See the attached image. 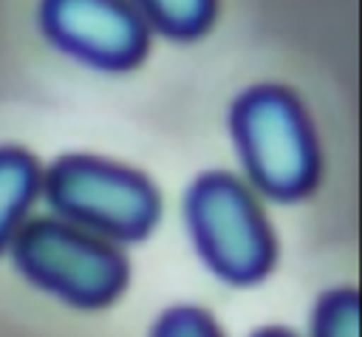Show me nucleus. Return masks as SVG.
<instances>
[{
    "label": "nucleus",
    "mask_w": 362,
    "mask_h": 337,
    "mask_svg": "<svg viewBox=\"0 0 362 337\" xmlns=\"http://www.w3.org/2000/svg\"><path fill=\"white\" fill-rule=\"evenodd\" d=\"M229 133L249 181L274 201L305 198L320 181V147L300 99L283 85H255L229 110Z\"/></svg>",
    "instance_id": "1"
},
{
    "label": "nucleus",
    "mask_w": 362,
    "mask_h": 337,
    "mask_svg": "<svg viewBox=\"0 0 362 337\" xmlns=\"http://www.w3.org/2000/svg\"><path fill=\"white\" fill-rule=\"evenodd\" d=\"M14 269L37 289L76 309H102L127 286V261L113 241L59 215L31 218L8 241Z\"/></svg>",
    "instance_id": "2"
},
{
    "label": "nucleus",
    "mask_w": 362,
    "mask_h": 337,
    "mask_svg": "<svg viewBox=\"0 0 362 337\" xmlns=\"http://www.w3.org/2000/svg\"><path fill=\"white\" fill-rule=\"evenodd\" d=\"M40 195L54 215L107 241H141L161 215L156 187L124 164L71 153L40 176Z\"/></svg>",
    "instance_id": "3"
},
{
    "label": "nucleus",
    "mask_w": 362,
    "mask_h": 337,
    "mask_svg": "<svg viewBox=\"0 0 362 337\" xmlns=\"http://www.w3.org/2000/svg\"><path fill=\"white\" fill-rule=\"evenodd\" d=\"M184 221L198 258L223 283L252 286L272 272L274 232L232 173H201L184 193Z\"/></svg>",
    "instance_id": "4"
},
{
    "label": "nucleus",
    "mask_w": 362,
    "mask_h": 337,
    "mask_svg": "<svg viewBox=\"0 0 362 337\" xmlns=\"http://www.w3.org/2000/svg\"><path fill=\"white\" fill-rule=\"evenodd\" d=\"M40 23L57 48L102 71H127L147 48V23L130 0H42Z\"/></svg>",
    "instance_id": "5"
},
{
    "label": "nucleus",
    "mask_w": 362,
    "mask_h": 337,
    "mask_svg": "<svg viewBox=\"0 0 362 337\" xmlns=\"http://www.w3.org/2000/svg\"><path fill=\"white\" fill-rule=\"evenodd\" d=\"M40 164L23 147H0V252L40 193Z\"/></svg>",
    "instance_id": "6"
},
{
    "label": "nucleus",
    "mask_w": 362,
    "mask_h": 337,
    "mask_svg": "<svg viewBox=\"0 0 362 337\" xmlns=\"http://www.w3.org/2000/svg\"><path fill=\"white\" fill-rule=\"evenodd\" d=\"M144 23H153L161 34L175 40L198 37L215 11V0H130Z\"/></svg>",
    "instance_id": "7"
},
{
    "label": "nucleus",
    "mask_w": 362,
    "mask_h": 337,
    "mask_svg": "<svg viewBox=\"0 0 362 337\" xmlns=\"http://www.w3.org/2000/svg\"><path fill=\"white\" fill-rule=\"evenodd\" d=\"M311 337H359V295L351 286L328 289L311 312Z\"/></svg>",
    "instance_id": "8"
},
{
    "label": "nucleus",
    "mask_w": 362,
    "mask_h": 337,
    "mask_svg": "<svg viewBox=\"0 0 362 337\" xmlns=\"http://www.w3.org/2000/svg\"><path fill=\"white\" fill-rule=\"evenodd\" d=\"M150 337H223L212 314L201 306H170L158 314L150 329Z\"/></svg>",
    "instance_id": "9"
},
{
    "label": "nucleus",
    "mask_w": 362,
    "mask_h": 337,
    "mask_svg": "<svg viewBox=\"0 0 362 337\" xmlns=\"http://www.w3.org/2000/svg\"><path fill=\"white\" fill-rule=\"evenodd\" d=\"M252 337H294L288 329H283V326H263V329H257Z\"/></svg>",
    "instance_id": "10"
}]
</instances>
